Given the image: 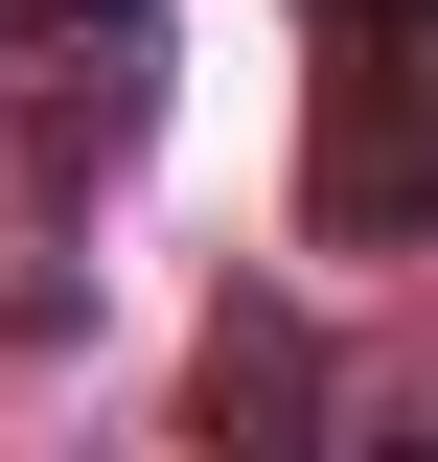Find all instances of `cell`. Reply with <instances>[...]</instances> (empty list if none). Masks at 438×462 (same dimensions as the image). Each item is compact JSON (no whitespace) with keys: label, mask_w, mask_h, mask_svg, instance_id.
Listing matches in <instances>:
<instances>
[{"label":"cell","mask_w":438,"mask_h":462,"mask_svg":"<svg viewBox=\"0 0 438 462\" xmlns=\"http://www.w3.org/2000/svg\"><path fill=\"white\" fill-rule=\"evenodd\" d=\"M69 23H139V0H69Z\"/></svg>","instance_id":"cell-2"},{"label":"cell","mask_w":438,"mask_h":462,"mask_svg":"<svg viewBox=\"0 0 438 462\" xmlns=\"http://www.w3.org/2000/svg\"><path fill=\"white\" fill-rule=\"evenodd\" d=\"M346 23H438V0H346Z\"/></svg>","instance_id":"cell-1"}]
</instances>
